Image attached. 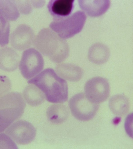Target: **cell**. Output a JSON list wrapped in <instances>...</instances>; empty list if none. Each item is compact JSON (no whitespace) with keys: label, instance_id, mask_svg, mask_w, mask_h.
I'll return each instance as SVG.
<instances>
[{"label":"cell","instance_id":"9","mask_svg":"<svg viewBox=\"0 0 133 149\" xmlns=\"http://www.w3.org/2000/svg\"><path fill=\"white\" fill-rule=\"evenodd\" d=\"M74 2L73 0L49 1L47 8L53 20L60 19L70 15L74 9Z\"/></svg>","mask_w":133,"mask_h":149},{"label":"cell","instance_id":"17","mask_svg":"<svg viewBox=\"0 0 133 149\" xmlns=\"http://www.w3.org/2000/svg\"><path fill=\"white\" fill-rule=\"evenodd\" d=\"M47 118L51 122L56 124L63 122L66 120L69 115L68 110L65 106L61 104L52 105L47 110Z\"/></svg>","mask_w":133,"mask_h":149},{"label":"cell","instance_id":"1","mask_svg":"<svg viewBox=\"0 0 133 149\" xmlns=\"http://www.w3.org/2000/svg\"><path fill=\"white\" fill-rule=\"evenodd\" d=\"M35 85L44 93L48 101L54 103L66 102L68 97L66 81L51 68H46L28 81Z\"/></svg>","mask_w":133,"mask_h":149},{"label":"cell","instance_id":"19","mask_svg":"<svg viewBox=\"0 0 133 149\" xmlns=\"http://www.w3.org/2000/svg\"><path fill=\"white\" fill-rule=\"evenodd\" d=\"M9 21L0 11V46H4L9 43L10 25Z\"/></svg>","mask_w":133,"mask_h":149},{"label":"cell","instance_id":"7","mask_svg":"<svg viewBox=\"0 0 133 149\" xmlns=\"http://www.w3.org/2000/svg\"><path fill=\"white\" fill-rule=\"evenodd\" d=\"M84 90L85 94L89 99L98 104L105 101L109 97L110 92L109 84L105 78L95 77L86 83Z\"/></svg>","mask_w":133,"mask_h":149},{"label":"cell","instance_id":"14","mask_svg":"<svg viewBox=\"0 0 133 149\" xmlns=\"http://www.w3.org/2000/svg\"><path fill=\"white\" fill-rule=\"evenodd\" d=\"M110 52L108 48L100 43L93 44L89 50L88 57L92 63L96 64H102L108 59Z\"/></svg>","mask_w":133,"mask_h":149},{"label":"cell","instance_id":"21","mask_svg":"<svg viewBox=\"0 0 133 149\" xmlns=\"http://www.w3.org/2000/svg\"><path fill=\"white\" fill-rule=\"evenodd\" d=\"M17 145L5 133H0V149H18Z\"/></svg>","mask_w":133,"mask_h":149},{"label":"cell","instance_id":"23","mask_svg":"<svg viewBox=\"0 0 133 149\" xmlns=\"http://www.w3.org/2000/svg\"><path fill=\"white\" fill-rule=\"evenodd\" d=\"M33 7L37 8L42 7L44 5L45 2L44 1L31 0Z\"/></svg>","mask_w":133,"mask_h":149},{"label":"cell","instance_id":"6","mask_svg":"<svg viewBox=\"0 0 133 149\" xmlns=\"http://www.w3.org/2000/svg\"><path fill=\"white\" fill-rule=\"evenodd\" d=\"M5 133L18 144H28L35 139L36 130L30 123L19 120L11 124L6 130Z\"/></svg>","mask_w":133,"mask_h":149},{"label":"cell","instance_id":"18","mask_svg":"<svg viewBox=\"0 0 133 149\" xmlns=\"http://www.w3.org/2000/svg\"><path fill=\"white\" fill-rule=\"evenodd\" d=\"M0 11L9 21H16L20 15L14 0H0Z\"/></svg>","mask_w":133,"mask_h":149},{"label":"cell","instance_id":"13","mask_svg":"<svg viewBox=\"0 0 133 149\" xmlns=\"http://www.w3.org/2000/svg\"><path fill=\"white\" fill-rule=\"evenodd\" d=\"M55 70L61 77L72 82L78 81L83 74V70L80 67L71 63L58 64L56 66Z\"/></svg>","mask_w":133,"mask_h":149},{"label":"cell","instance_id":"3","mask_svg":"<svg viewBox=\"0 0 133 149\" xmlns=\"http://www.w3.org/2000/svg\"><path fill=\"white\" fill-rule=\"evenodd\" d=\"M86 18L84 12L78 11L64 18L53 20L49 26L61 37L66 39L81 31Z\"/></svg>","mask_w":133,"mask_h":149},{"label":"cell","instance_id":"22","mask_svg":"<svg viewBox=\"0 0 133 149\" xmlns=\"http://www.w3.org/2000/svg\"><path fill=\"white\" fill-rule=\"evenodd\" d=\"M12 87L10 79L6 76L0 75V97L9 92Z\"/></svg>","mask_w":133,"mask_h":149},{"label":"cell","instance_id":"16","mask_svg":"<svg viewBox=\"0 0 133 149\" xmlns=\"http://www.w3.org/2000/svg\"><path fill=\"white\" fill-rule=\"evenodd\" d=\"M110 110L116 115L122 116L128 112L129 107V100L125 95L118 94L112 96L109 101Z\"/></svg>","mask_w":133,"mask_h":149},{"label":"cell","instance_id":"20","mask_svg":"<svg viewBox=\"0 0 133 149\" xmlns=\"http://www.w3.org/2000/svg\"><path fill=\"white\" fill-rule=\"evenodd\" d=\"M19 13L24 15L29 14L32 12L33 7L31 0H14Z\"/></svg>","mask_w":133,"mask_h":149},{"label":"cell","instance_id":"4","mask_svg":"<svg viewBox=\"0 0 133 149\" xmlns=\"http://www.w3.org/2000/svg\"><path fill=\"white\" fill-rule=\"evenodd\" d=\"M69 103L73 115L82 121H87L92 118L99 108L98 104L91 101L83 93H77L72 96Z\"/></svg>","mask_w":133,"mask_h":149},{"label":"cell","instance_id":"10","mask_svg":"<svg viewBox=\"0 0 133 149\" xmlns=\"http://www.w3.org/2000/svg\"><path fill=\"white\" fill-rule=\"evenodd\" d=\"M25 108L0 105V133L5 130L14 121L20 118Z\"/></svg>","mask_w":133,"mask_h":149},{"label":"cell","instance_id":"24","mask_svg":"<svg viewBox=\"0 0 133 149\" xmlns=\"http://www.w3.org/2000/svg\"></svg>","mask_w":133,"mask_h":149},{"label":"cell","instance_id":"2","mask_svg":"<svg viewBox=\"0 0 133 149\" xmlns=\"http://www.w3.org/2000/svg\"><path fill=\"white\" fill-rule=\"evenodd\" d=\"M33 45L41 53L55 63L63 62L69 54V47L66 40L49 28H44L39 31Z\"/></svg>","mask_w":133,"mask_h":149},{"label":"cell","instance_id":"12","mask_svg":"<svg viewBox=\"0 0 133 149\" xmlns=\"http://www.w3.org/2000/svg\"><path fill=\"white\" fill-rule=\"evenodd\" d=\"M80 8L92 17L100 16L105 13L110 5L109 0H79Z\"/></svg>","mask_w":133,"mask_h":149},{"label":"cell","instance_id":"8","mask_svg":"<svg viewBox=\"0 0 133 149\" xmlns=\"http://www.w3.org/2000/svg\"><path fill=\"white\" fill-rule=\"evenodd\" d=\"M35 37L34 31L31 27L26 24H21L12 33L11 43L16 50H26L33 44Z\"/></svg>","mask_w":133,"mask_h":149},{"label":"cell","instance_id":"15","mask_svg":"<svg viewBox=\"0 0 133 149\" xmlns=\"http://www.w3.org/2000/svg\"><path fill=\"white\" fill-rule=\"evenodd\" d=\"M23 96L25 102L32 106L41 104L45 98L43 92L36 86L32 84L27 86L24 89Z\"/></svg>","mask_w":133,"mask_h":149},{"label":"cell","instance_id":"5","mask_svg":"<svg viewBox=\"0 0 133 149\" xmlns=\"http://www.w3.org/2000/svg\"><path fill=\"white\" fill-rule=\"evenodd\" d=\"M44 61L41 54L36 49L31 48L23 53L19 66L21 74L25 79H31L41 71Z\"/></svg>","mask_w":133,"mask_h":149},{"label":"cell","instance_id":"11","mask_svg":"<svg viewBox=\"0 0 133 149\" xmlns=\"http://www.w3.org/2000/svg\"><path fill=\"white\" fill-rule=\"evenodd\" d=\"M19 56L13 49L5 47L0 49V69L7 72L14 71L19 66Z\"/></svg>","mask_w":133,"mask_h":149}]
</instances>
